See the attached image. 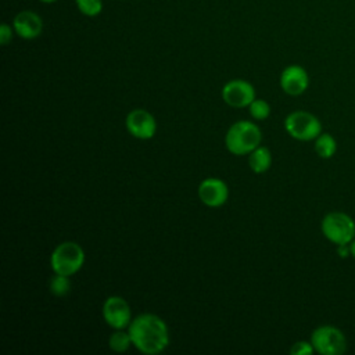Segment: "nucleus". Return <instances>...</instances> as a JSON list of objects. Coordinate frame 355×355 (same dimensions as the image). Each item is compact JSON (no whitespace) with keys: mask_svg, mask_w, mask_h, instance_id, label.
<instances>
[{"mask_svg":"<svg viewBox=\"0 0 355 355\" xmlns=\"http://www.w3.org/2000/svg\"><path fill=\"white\" fill-rule=\"evenodd\" d=\"M12 26L19 37L31 40L37 37L42 33L43 21L33 11H21L15 15L12 21Z\"/></svg>","mask_w":355,"mask_h":355,"instance_id":"f8f14e48","label":"nucleus"},{"mask_svg":"<svg viewBox=\"0 0 355 355\" xmlns=\"http://www.w3.org/2000/svg\"><path fill=\"white\" fill-rule=\"evenodd\" d=\"M49 288L50 293L55 297H64L69 293L71 290V282H69V276H64V275H58L54 273V276L50 279L49 283Z\"/></svg>","mask_w":355,"mask_h":355,"instance_id":"dca6fc26","label":"nucleus"},{"mask_svg":"<svg viewBox=\"0 0 355 355\" xmlns=\"http://www.w3.org/2000/svg\"><path fill=\"white\" fill-rule=\"evenodd\" d=\"M272 165V154L268 147L258 146L248 154V166L255 173L266 172Z\"/></svg>","mask_w":355,"mask_h":355,"instance_id":"ddd939ff","label":"nucleus"},{"mask_svg":"<svg viewBox=\"0 0 355 355\" xmlns=\"http://www.w3.org/2000/svg\"><path fill=\"white\" fill-rule=\"evenodd\" d=\"M11 39H12L11 28L7 24H1V26H0V43L3 46H6L11 42Z\"/></svg>","mask_w":355,"mask_h":355,"instance_id":"aec40b11","label":"nucleus"},{"mask_svg":"<svg viewBox=\"0 0 355 355\" xmlns=\"http://www.w3.org/2000/svg\"><path fill=\"white\" fill-rule=\"evenodd\" d=\"M311 343L318 354L341 355L347 349V338L344 333L334 326H319L311 334Z\"/></svg>","mask_w":355,"mask_h":355,"instance_id":"423d86ee","label":"nucleus"},{"mask_svg":"<svg viewBox=\"0 0 355 355\" xmlns=\"http://www.w3.org/2000/svg\"><path fill=\"white\" fill-rule=\"evenodd\" d=\"M250 115L257 119V121H262V119H266L270 114V105L262 100V98H255L250 105Z\"/></svg>","mask_w":355,"mask_h":355,"instance_id":"f3484780","label":"nucleus"},{"mask_svg":"<svg viewBox=\"0 0 355 355\" xmlns=\"http://www.w3.org/2000/svg\"><path fill=\"white\" fill-rule=\"evenodd\" d=\"M313 352H315V348L311 341H297L290 348L291 355H311Z\"/></svg>","mask_w":355,"mask_h":355,"instance_id":"6ab92c4d","label":"nucleus"},{"mask_svg":"<svg viewBox=\"0 0 355 355\" xmlns=\"http://www.w3.org/2000/svg\"><path fill=\"white\" fill-rule=\"evenodd\" d=\"M40 1H43V3H53V1H55V0H40Z\"/></svg>","mask_w":355,"mask_h":355,"instance_id":"4be33fe9","label":"nucleus"},{"mask_svg":"<svg viewBox=\"0 0 355 355\" xmlns=\"http://www.w3.org/2000/svg\"><path fill=\"white\" fill-rule=\"evenodd\" d=\"M79 11L86 17H96L103 10L101 0H75Z\"/></svg>","mask_w":355,"mask_h":355,"instance_id":"a211bd4d","label":"nucleus"},{"mask_svg":"<svg viewBox=\"0 0 355 355\" xmlns=\"http://www.w3.org/2000/svg\"><path fill=\"white\" fill-rule=\"evenodd\" d=\"M125 125L128 132L140 140L151 139L157 132L155 118L143 108L132 110L125 119Z\"/></svg>","mask_w":355,"mask_h":355,"instance_id":"1a4fd4ad","label":"nucleus"},{"mask_svg":"<svg viewBox=\"0 0 355 355\" xmlns=\"http://www.w3.org/2000/svg\"><path fill=\"white\" fill-rule=\"evenodd\" d=\"M286 132L301 141L315 140L322 133L320 121L308 111H294L284 119Z\"/></svg>","mask_w":355,"mask_h":355,"instance_id":"39448f33","label":"nucleus"},{"mask_svg":"<svg viewBox=\"0 0 355 355\" xmlns=\"http://www.w3.org/2000/svg\"><path fill=\"white\" fill-rule=\"evenodd\" d=\"M85 262L83 248L75 241L60 243L51 252L50 265L54 273L72 276L80 270Z\"/></svg>","mask_w":355,"mask_h":355,"instance_id":"7ed1b4c3","label":"nucleus"},{"mask_svg":"<svg viewBox=\"0 0 355 355\" xmlns=\"http://www.w3.org/2000/svg\"><path fill=\"white\" fill-rule=\"evenodd\" d=\"M320 229L323 236L336 245L349 244L355 239V222L345 212L333 211L326 214Z\"/></svg>","mask_w":355,"mask_h":355,"instance_id":"20e7f679","label":"nucleus"},{"mask_svg":"<svg viewBox=\"0 0 355 355\" xmlns=\"http://www.w3.org/2000/svg\"><path fill=\"white\" fill-rule=\"evenodd\" d=\"M349 252H351V255L355 258V239L349 243Z\"/></svg>","mask_w":355,"mask_h":355,"instance_id":"412c9836","label":"nucleus"},{"mask_svg":"<svg viewBox=\"0 0 355 355\" xmlns=\"http://www.w3.org/2000/svg\"><path fill=\"white\" fill-rule=\"evenodd\" d=\"M108 345L115 352H126L132 344V338L129 331H123V329H116L108 338Z\"/></svg>","mask_w":355,"mask_h":355,"instance_id":"2eb2a0df","label":"nucleus"},{"mask_svg":"<svg viewBox=\"0 0 355 355\" xmlns=\"http://www.w3.org/2000/svg\"><path fill=\"white\" fill-rule=\"evenodd\" d=\"M128 331L133 347L146 355H157L169 344L168 326L154 313H141L133 318Z\"/></svg>","mask_w":355,"mask_h":355,"instance_id":"f257e3e1","label":"nucleus"},{"mask_svg":"<svg viewBox=\"0 0 355 355\" xmlns=\"http://www.w3.org/2000/svg\"><path fill=\"white\" fill-rule=\"evenodd\" d=\"M222 98L230 107L244 108L255 100V89L247 80L233 79L222 87Z\"/></svg>","mask_w":355,"mask_h":355,"instance_id":"6e6552de","label":"nucleus"},{"mask_svg":"<svg viewBox=\"0 0 355 355\" xmlns=\"http://www.w3.org/2000/svg\"><path fill=\"white\" fill-rule=\"evenodd\" d=\"M261 129L250 121H239L233 123L225 136V144L233 155H247L261 146Z\"/></svg>","mask_w":355,"mask_h":355,"instance_id":"f03ea898","label":"nucleus"},{"mask_svg":"<svg viewBox=\"0 0 355 355\" xmlns=\"http://www.w3.org/2000/svg\"><path fill=\"white\" fill-rule=\"evenodd\" d=\"M309 85L308 72L300 65H288L280 75V87L290 96L302 94Z\"/></svg>","mask_w":355,"mask_h":355,"instance_id":"9b49d317","label":"nucleus"},{"mask_svg":"<svg viewBox=\"0 0 355 355\" xmlns=\"http://www.w3.org/2000/svg\"><path fill=\"white\" fill-rule=\"evenodd\" d=\"M315 151L320 158H331L337 151L336 139L329 133H320L315 139Z\"/></svg>","mask_w":355,"mask_h":355,"instance_id":"4468645a","label":"nucleus"},{"mask_svg":"<svg viewBox=\"0 0 355 355\" xmlns=\"http://www.w3.org/2000/svg\"><path fill=\"white\" fill-rule=\"evenodd\" d=\"M103 318L114 330L128 327L132 322V311L128 301L119 295L108 297L103 304Z\"/></svg>","mask_w":355,"mask_h":355,"instance_id":"0eeeda50","label":"nucleus"},{"mask_svg":"<svg viewBox=\"0 0 355 355\" xmlns=\"http://www.w3.org/2000/svg\"><path fill=\"white\" fill-rule=\"evenodd\" d=\"M198 198L200 201L211 208L223 205L229 197L227 184L218 178H207L198 186Z\"/></svg>","mask_w":355,"mask_h":355,"instance_id":"9d476101","label":"nucleus"}]
</instances>
